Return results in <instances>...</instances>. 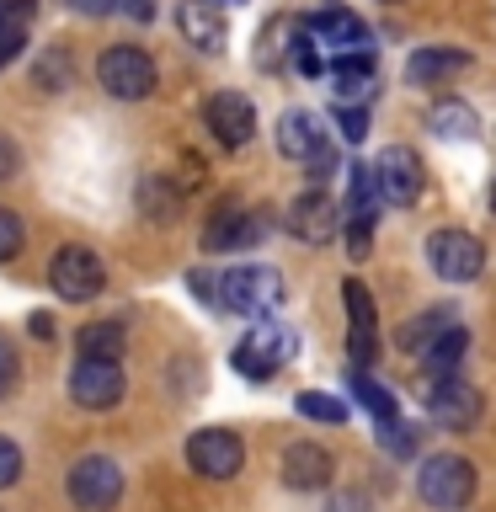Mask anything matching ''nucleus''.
<instances>
[{"instance_id":"1","label":"nucleus","mask_w":496,"mask_h":512,"mask_svg":"<svg viewBox=\"0 0 496 512\" xmlns=\"http://www.w3.org/2000/svg\"><path fill=\"white\" fill-rule=\"evenodd\" d=\"M294 352H299V336L288 331V326H272V320H256V326L240 336V347H235V374H246V379H272L283 363H294Z\"/></svg>"},{"instance_id":"2","label":"nucleus","mask_w":496,"mask_h":512,"mask_svg":"<svg viewBox=\"0 0 496 512\" xmlns=\"http://www.w3.org/2000/svg\"><path fill=\"white\" fill-rule=\"evenodd\" d=\"M416 496L438 512H459L475 496V464L459 454H432L422 470H416Z\"/></svg>"},{"instance_id":"3","label":"nucleus","mask_w":496,"mask_h":512,"mask_svg":"<svg viewBox=\"0 0 496 512\" xmlns=\"http://www.w3.org/2000/svg\"><path fill=\"white\" fill-rule=\"evenodd\" d=\"M96 86L107 96H118V102H144V96L155 91V59L134 43L107 48V54L96 59Z\"/></svg>"},{"instance_id":"4","label":"nucleus","mask_w":496,"mask_h":512,"mask_svg":"<svg viewBox=\"0 0 496 512\" xmlns=\"http://www.w3.org/2000/svg\"><path fill=\"white\" fill-rule=\"evenodd\" d=\"M219 304H224V310H235V315H267V310H278V304H283V272H272L262 262L230 267L219 278Z\"/></svg>"},{"instance_id":"5","label":"nucleus","mask_w":496,"mask_h":512,"mask_svg":"<svg viewBox=\"0 0 496 512\" xmlns=\"http://www.w3.org/2000/svg\"><path fill=\"white\" fill-rule=\"evenodd\" d=\"M427 262L443 283H475L480 272H486V246H480L470 230L443 224V230L427 235Z\"/></svg>"},{"instance_id":"6","label":"nucleus","mask_w":496,"mask_h":512,"mask_svg":"<svg viewBox=\"0 0 496 512\" xmlns=\"http://www.w3.org/2000/svg\"><path fill=\"white\" fill-rule=\"evenodd\" d=\"M102 283H107V267H102V256H96L91 246H59V251H54V267H48V288H54L59 299L86 304V299L102 294Z\"/></svg>"},{"instance_id":"7","label":"nucleus","mask_w":496,"mask_h":512,"mask_svg":"<svg viewBox=\"0 0 496 512\" xmlns=\"http://www.w3.org/2000/svg\"><path fill=\"white\" fill-rule=\"evenodd\" d=\"M427 411L432 422L448 427V432H470L480 422V411H486V400H480L475 384H464L459 374H427Z\"/></svg>"},{"instance_id":"8","label":"nucleus","mask_w":496,"mask_h":512,"mask_svg":"<svg viewBox=\"0 0 496 512\" xmlns=\"http://www.w3.org/2000/svg\"><path fill=\"white\" fill-rule=\"evenodd\" d=\"M187 464L203 480H230V475L246 470V443H240V432H230V427H203L187 438Z\"/></svg>"},{"instance_id":"9","label":"nucleus","mask_w":496,"mask_h":512,"mask_svg":"<svg viewBox=\"0 0 496 512\" xmlns=\"http://www.w3.org/2000/svg\"><path fill=\"white\" fill-rule=\"evenodd\" d=\"M118 496H123V470L107 454H86L70 464V502L75 507L107 512V507H118Z\"/></svg>"},{"instance_id":"10","label":"nucleus","mask_w":496,"mask_h":512,"mask_svg":"<svg viewBox=\"0 0 496 512\" xmlns=\"http://www.w3.org/2000/svg\"><path fill=\"white\" fill-rule=\"evenodd\" d=\"M374 176H379V198L395 203V208H411L416 198H422V155L406 150V144H384V150L374 155Z\"/></svg>"},{"instance_id":"11","label":"nucleus","mask_w":496,"mask_h":512,"mask_svg":"<svg viewBox=\"0 0 496 512\" xmlns=\"http://www.w3.org/2000/svg\"><path fill=\"white\" fill-rule=\"evenodd\" d=\"M336 203L326 198V187H310V192H299L294 203L283 208V230L304 240V246H326V240L336 235Z\"/></svg>"},{"instance_id":"12","label":"nucleus","mask_w":496,"mask_h":512,"mask_svg":"<svg viewBox=\"0 0 496 512\" xmlns=\"http://www.w3.org/2000/svg\"><path fill=\"white\" fill-rule=\"evenodd\" d=\"M70 400L86 411H112L123 400V368L107 358H80L70 374Z\"/></svg>"},{"instance_id":"13","label":"nucleus","mask_w":496,"mask_h":512,"mask_svg":"<svg viewBox=\"0 0 496 512\" xmlns=\"http://www.w3.org/2000/svg\"><path fill=\"white\" fill-rule=\"evenodd\" d=\"M203 123L224 150H240V144H251V134H256V107L240 91H219V96H208Z\"/></svg>"},{"instance_id":"14","label":"nucleus","mask_w":496,"mask_h":512,"mask_svg":"<svg viewBox=\"0 0 496 512\" xmlns=\"http://www.w3.org/2000/svg\"><path fill=\"white\" fill-rule=\"evenodd\" d=\"M342 299H347V347H352V363H374L379 358V320H374V294L347 278L342 283Z\"/></svg>"},{"instance_id":"15","label":"nucleus","mask_w":496,"mask_h":512,"mask_svg":"<svg viewBox=\"0 0 496 512\" xmlns=\"http://www.w3.org/2000/svg\"><path fill=\"white\" fill-rule=\"evenodd\" d=\"M176 27H182V38H187L192 48H203V54H224V43H230L224 6H214V0H182Z\"/></svg>"},{"instance_id":"16","label":"nucleus","mask_w":496,"mask_h":512,"mask_svg":"<svg viewBox=\"0 0 496 512\" xmlns=\"http://www.w3.org/2000/svg\"><path fill=\"white\" fill-rule=\"evenodd\" d=\"M310 38L320 48H331V54H352V48H368V27H363V16H352L347 6H326V11H315L310 22Z\"/></svg>"},{"instance_id":"17","label":"nucleus","mask_w":496,"mask_h":512,"mask_svg":"<svg viewBox=\"0 0 496 512\" xmlns=\"http://www.w3.org/2000/svg\"><path fill=\"white\" fill-rule=\"evenodd\" d=\"M278 475L288 491H320L331 480V454L320 443H288L278 459Z\"/></svg>"},{"instance_id":"18","label":"nucleus","mask_w":496,"mask_h":512,"mask_svg":"<svg viewBox=\"0 0 496 512\" xmlns=\"http://www.w3.org/2000/svg\"><path fill=\"white\" fill-rule=\"evenodd\" d=\"M326 75H331V86H336V96H342V102H358V96L374 91V48H352V54H331Z\"/></svg>"},{"instance_id":"19","label":"nucleus","mask_w":496,"mask_h":512,"mask_svg":"<svg viewBox=\"0 0 496 512\" xmlns=\"http://www.w3.org/2000/svg\"><path fill=\"white\" fill-rule=\"evenodd\" d=\"M262 240V219L256 214H240L235 203H224L214 224H208V235H203V246L208 251H240V246H256Z\"/></svg>"},{"instance_id":"20","label":"nucleus","mask_w":496,"mask_h":512,"mask_svg":"<svg viewBox=\"0 0 496 512\" xmlns=\"http://www.w3.org/2000/svg\"><path fill=\"white\" fill-rule=\"evenodd\" d=\"M459 70H470V54H464V48H416L406 59L411 86H443V80H454Z\"/></svg>"},{"instance_id":"21","label":"nucleus","mask_w":496,"mask_h":512,"mask_svg":"<svg viewBox=\"0 0 496 512\" xmlns=\"http://www.w3.org/2000/svg\"><path fill=\"white\" fill-rule=\"evenodd\" d=\"M320 144H326V128H320L315 112L294 107V112H283V118H278V155H288V160H310Z\"/></svg>"},{"instance_id":"22","label":"nucleus","mask_w":496,"mask_h":512,"mask_svg":"<svg viewBox=\"0 0 496 512\" xmlns=\"http://www.w3.org/2000/svg\"><path fill=\"white\" fill-rule=\"evenodd\" d=\"M448 326H459L454 310H422V315H411L406 326L395 331V342H400V352H406V358H422V352H427L432 342H438V336H443Z\"/></svg>"},{"instance_id":"23","label":"nucleus","mask_w":496,"mask_h":512,"mask_svg":"<svg viewBox=\"0 0 496 512\" xmlns=\"http://www.w3.org/2000/svg\"><path fill=\"white\" fill-rule=\"evenodd\" d=\"M139 208H144V219L171 224V219H182V192H176L171 176H144L139 182Z\"/></svg>"},{"instance_id":"24","label":"nucleus","mask_w":496,"mask_h":512,"mask_svg":"<svg viewBox=\"0 0 496 512\" xmlns=\"http://www.w3.org/2000/svg\"><path fill=\"white\" fill-rule=\"evenodd\" d=\"M464 352H470V331H464V326H448L438 342L422 352V368H427V374H459Z\"/></svg>"},{"instance_id":"25","label":"nucleus","mask_w":496,"mask_h":512,"mask_svg":"<svg viewBox=\"0 0 496 512\" xmlns=\"http://www.w3.org/2000/svg\"><path fill=\"white\" fill-rule=\"evenodd\" d=\"M75 347H80V358H107V363H118V358H123V326H118V320H91V326H80Z\"/></svg>"},{"instance_id":"26","label":"nucleus","mask_w":496,"mask_h":512,"mask_svg":"<svg viewBox=\"0 0 496 512\" xmlns=\"http://www.w3.org/2000/svg\"><path fill=\"white\" fill-rule=\"evenodd\" d=\"M347 384H352V400H358V406H363L368 416H374V422H390V416H400V406H395V395L384 390L379 379H368L363 368H352V374H347Z\"/></svg>"},{"instance_id":"27","label":"nucleus","mask_w":496,"mask_h":512,"mask_svg":"<svg viewBox=\"0 0 496 512\" xmlns=\"http://www.w3.org/2000/svg\"><path fill=\"white\" fill-rule=\"evenodd\" d=\"M427 123H432V134H443V139H475V107L470 102H438L427 112Z\"/></svg>"},{"instance_id":"28","label":"nucleus","mask_w":496,"mask_h":512,"mask_svg":"<svg viewBox=\"0 0 496 512\" xmlns=\"http://www.w3.org/2000/svg\"><path fill=\"white\" fill-rule=\"evenodd\" d=\"M379 448L395 459H411L416 448H422V432H416L406 416H390V422H379Z\"/></svg>"},{"instance_id":"29","label":"nucleus","mask_w":496,"mask_h":512,"mask_svg":"<svg viewBox=\"0 0 496 512\" xmlns=\"http://www.w3.org/2000/svg\"><path fill=\"white\" fill-rule=\"evenodd\" d=\"M352 176V192H347V214H374V198H379V176H374V166L368 160H358V166H347Z\"/></svg>"},{"instance_id":"30","label":"nucleus","mask_w":496,"mask_h":512,"mask_svg":"<svg viewBox=\"0 0 496 512\" xmlns=\"http://www.w3.org/2000/svg\"><path fill=\"white\" fill-rule=\"evenodd\" d=\"M299 416H310V422H326V427H342V422H347V406H342L336 395L304 390V395H299Z\"/></svg>"},{"instance_id":"31","label":"nucleus","mask_w":496,"mask_h":512,"mask_svg":"<svg viewBox=\"0 0 496 512\" xmlns=\"http://www.w3.org/2000/svg\"><path fill=\"white\" fill-rule=\"evenodd\" d=\"M38 86L43 91H59V86H70V54H64V48H48V54L38 59Z\"/></svg>"},{"instance_id":"32","label":"nucleus","mask_w":496,"mask_h":512,"mask_svg":"<svg viewBox=\"0 0 496 512\" xmlns=\"http://www.w3.org/2000/svg\"><path fill=\"white\" fill-rule=\"evenodd\" d=\"M368 246H374V214H347V256L363 262Z\"/></svg>"},{"instance_id":"33","label":"nucleus","mask_w":496,"mask_h":512,"mask_svg":"<svg viewBox=\"0 0 496 512\" xmlns=\"http://www.w3.org/2000/svg\"><path fill=\"white\" fill-rule=\"evenodd\" d=\"M336 128H342L347 144H363V134H368V107L342 102V107H336Z\"/></svg>"},{"instance_id":"34","label":"nucleus","mask_w":496,"mask_h":512,"mask_svg":"<svg viewBox=\"0 0 496 512\" xmlns=\"http://www.w3.org/2000/svg\"><path fill=\"white\" fill-rule=\"evenodd\" d=\"M22 235H27L22 219H16L11 208H0V262H11V256L22 251Z\"/></svg>"},{"instance_id":"35","label":"nucleus","mask_w":496,"mask_h":512,"mask_svg":"<svg viewBox=\"0 0 496 512\" xmlns=\"http://www.w3.org/2000/svg\"><path fill=\"white\" fill-rule=\"evenodd\" d=\"M16 374H22V358H16V342L0 336V400L16 390Z\"/></svg>"},{"instance_id":"36","label":"nucleus","mask_w":496,"mask_h":512,"mask_svg":"<svg viewBox=\"0 0 496 512\" xmlns=\"http://www.w3.org/2000/svg\"><path fill=\"white\" fill-rule=\"evenodd\" d=\"M16 480H22V448L11 438H0V491H11Z\"/></svg>"},{"instance_id":"37","label":"nucleus","mask_w":496,"mask_h":512,"mask_svg":"<svg viewBox=\"0 0 496 512\" xmlns=\"http://www.w3.org/2000/svg\"><path fill=\"white\" fill-rule=\"evenodd\" d=\"M304 166H310V182H315V187H320V182H331V176H336V150H331V139L320 144V150L304 160Z\"/></svg>"},{"instance_id":"38","label":"nucleus","mask_w":496,"mask_h":512,"mask_svg":"<svg viewBox=\"0 0 496 512\" xmlns=\"http://www.w3.org/2000/svg\"><path fill=\"white\" fill-rule=\"evenodd\" d=\"M22 43H27V27L22 22H6V32H0V64H11L16 54H22Z\"/></svg>"},{"instance_id":"39","label":"nucleus","mask_w":496,"mask_h":512,"mask_svg":"<svg viewBox=\"0 0 496 512\" xmlns=\"http://www.w3.org/2000/svg\"><path fill=\"white\" fill-rule=\"evenodd\" d=\"M187 288H192V294H198V299L219 304V278H214V272H192V278H187Z\"/></svg>"},{"instance_id":"40","label":"nucleus","mask_w":496,"mask_h":512,"mask_svg":"<svg viewBox=\"0 0 496 512\" xmlns=\"http://www.w3.org/2000/svg\"><path fill=\"white\" fill-rule=\"evenodd\" d=\"M32 6H38V0H0V16H6V22H27Z\"/></svg>"},{"instance_id":"41","label":"nucleus","mask_w":496,"mask_h":512,"mask_svg":"<svg viewBox=\"0 0 496 512\" xmlns=\"http://www.w3.org/2000/svg\"><path fill=\"white\" fill-rule=\"evenodd\" d=\"M368 502H363V496L358 491H342V496H336V502H331V512H363Z\"/></svg>"},{"instance_id":"42","label":"nucleus","mask_w":496,"mask_h":512,"mask_svg":"<svg viewBox=\"0 0 496 512\" xmlns=\"http://www.w3.org/2000/svg\"><path fill=\"white\" fill-rule=\"evenodd\" d=\"M11 171H16V144H11V139H0V182H6Z\"/></svg>"},{"instance_id":"43","label":"nucleus","mask_w":496,"mask_h":512,"mask_svg":"<svg viewBox=\"0 0 496 512\" xmlns=\"http://www.w3.org/2000/svg\"><path fill=\"white\" fill-rule=\"evenodd\" d=\"M27 326H32V336H43V342H48V336H54V320H48L43 310H38V315H32V320H27Z\"/></svg>"},{"instance_id":"44","label":"nucleus","mask_w":496,"mask_h":512,"mask_svg":"<svg viewBox=\"0 0 496 512\" xmlns=\"http://www.w3.org/2000/svg\"><path fill=\"white\" fill-rule=\"evenodd\" d=\"M214 6H235V0H214Z\"/></svg>"},{"instance_id":"45","label":"nucleus","mask_w":496,"mask_h":512,"mask_svg":"<svg viewBox=\"0 0 496 512\" xmlns=\"http://www.w3.org/2000/svg\"><path fill=\"white\" fill-rule=\"evenodd\" d=\"M491 208H496V187H491Z\"/></svg>"},{"instance_id":"46","label":"nucleus","mask_w":496,"mask_h":512,"mask_svg":"<svg viewBox=\"0 0 496 512\" xmlns=\"http://www.w3.org/2000/svg\"><path fill=\"white\" fill-rule=\"evenodd\" d=\"M0 32H6V16H0Z\"/></svg>"}]
</instances>
